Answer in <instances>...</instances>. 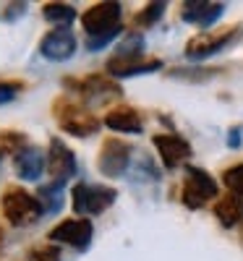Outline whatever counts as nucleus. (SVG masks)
<instances>
[{
    "instance_id": "nucleus-1",
    "label": "nucleus",
    "mask_w": 243,
    "mask_h": 261,
    "mask_svg": "<svg viewBox=\"0 0 243 261\" xmlns=\"http://www.w3.org/2000/svg\"><path fill=\"white\" fill-rule=\"evenodd\" d=\"M53 115L58 120V125L65 130V134H71L76 139H86V136H92L94 130L100 128V120L89 113V110H84L81 105L71 102L68 97H58L53 102Z\"/></svg>"
},
{
    "instance_id": "nucleus-2",
    "label": "nucleus",
    "mask_w": 243,
    "mask_h": 261,
    "mask_svg": "<svg viewBox=\"0 0 243 261\" xmlns=\"http://www.w3.org/2000/svg\"><path fill=\"white\" fill-rule=\"evenodd\" d=\"M3 214L11 225L24 227V225L37 222L45 212H42V204L37 196L21 191V188H8L3 193Z\"/></svg>"
},
{
    "instance_id": "nucleus-3",
    "label": "nucleus",
    "mask_w": 243,
    "mask_h": 261,
    "mask_svg": "<svg viewBox=\"0 0 243 261\" xmlns=\"http://www.w3.org/2000/svg\"><path fill=\"white\" fill-rule=\"evenodd\" d=\"M214 196H217V183L209 172L202 167H188L183 183V204L188 209H202Z\"/></svg>"
},
{
    "instance_id": "nucleus-4",
    "label": "nucleus",
    "mask_w": 243,
    "mask_h": 261,
    "mask_svg": "<svg viewBox=\"0 0 243 261\" xmlns=\"http://www.w3.org/2000/svg\"><path fill=\"white\" fill-rule=\"evenodd\" d=\"M71 196H74V212L76 214H100L115 201L118 193L113 188H105V186L79 183Z\"/></svg>"
},
{
    "instance_id": "nucleus-5",
    "label": "nucleus",
    "mask_w": 243,
    "mask_h": 261,
    "mask_svg": "<svg viewBox=\"0 0 243 261\" xmlns=\"http://www.w3.org/2000/svg\"><path fill=\"white\" fill-rule=\"evenodd\" d=\"M131 151H134V149H131L126 141H120V139H107V141L102 144V149H100V160H97L102 175H107V178H120L123 172H126V167H128V162H131Z\"/></svg>"
},
{
    "instance_id": "nucleus-6",
    "label": "nucleus",
    "mask_w": 243,
    "mask_h": 261,
    "mask_svg": "<svg viewBox=\"0 0 243 261\" xmlns=\"http://www.w3.org/2000/svg\"><path fill=\"white\" fill-rule=\"evenodd\" d=\"M92 235H94L92 222L81 217V220H65V222L55 225V227L50 230V241L65 243V246H74L76 251H84V248H89Z\"/></svg>"
},
{
    "instance_id": "nucleus-7",
    "label": "nucleus",
    "mask_w": 243,
    "mask_h": 261,
    "mask_svg": "<svg viewBox=\"0 0 243 261\" xmlns=\"http://www.w3.org/2000/svg\"><path fill=\"white\" fill-rule=\"evenodd\" d=\"M39 53L45 55L47 60H55V63H63V60L74 58V53H76V37H74V32L65 29V27L47 32L45 37H42V42H39Z\"/></svg>"
},
{
    "instance_id": "nucleus-8",
    "label": "nucleus",
    "mask_w": 243,
    "mask_h": 261,
    "mask_svg": "<svg viewBox=\"0 0 243 261\" xmlns=\"http://www.w3.org/2000/svg\"><path fill=\"white\" fill-rule=\"evenodd\" d=\"M118 18H120V3H97V6H92L81 16V24H84L86 34L94 37V34L115 29Z\"/></svg>"
},
{
    "instance_id": "nucleus-9",
    "label": "nucleus",
    "mask_w": 243,
    "mask_h": 261,
    "mask_svg": "<svg viewBox=\"0 0 243 261\" xmlns=\"http://www.w3.org/2000/svg\"><path fill=\"white\" fill-rule=\"evenodd\" d=\"M238 34H240V29H230V32H223V34H199L186 45V55L191 60H204V58L220 53L223 47L233 45L238 39Z\"/></svg>"
},
{
    "instance_id": "nucleus-10",
    "label": "nucleus",
    "mask_w": 243,
    "mask_h": 261,
    "mask_svg": "<svg viewBox=\"0 0 243 261\" xmlns=\"http://www.w3.org/2000/svg\"><path fill=\"white\" fill-rule=\"evenodd\" d=\"M225 13V3H209V0H188L181 8V18L186 24L209 29L214 21Z\"/></svg>"
},
{
    "instance_id": "nucleus-11",
    "label": "nucleus",
    "mask_w": 243,
    "mask_h": 261,
    "mask_svg": "<svg viewBox=\"0 0 243 261\" xmlns=\"http://www.w3.org/2000/svg\"><path fill=\"white\" fill-rule=\"evenodd\" d=\"M152 141H154V146H157L160 160H162L165 167H178L191 157V144L181 136H175V134H160Z\"/></svg>"
},
{
    "instance_id": "nucleus-12",
    "label": "nucleus",
    "mask_w": 243,
    "mask_h": 261,
    "mask_svg": "<svg viewBox=\"0 0 243 261\" xmlns=\"http://www.w3.org/2000/svg\"><path fill=\"white\" fill-rule=\"evenodd\" d=\"M162 68V63L157 60V58H120V55H115V58H110L107 60V73L110 76H118V79H128V76H139V73H154V71H160Z\"/></svg>"
},
{
    "instance_id": "nucleus-13",
    "label": "nucleus",
    "mask_w": 243,
    "mask_h": 261,
    "mask_svg": "<svg viewBox=\"0 0 243 261\" xmlns=\"http://www.w3.org/2000/svg\"><path fill=\"white\" fill-rule=\"evenodd\" d=\"M47 170L55 175V180H68L74 172H76V157H74V151L65 146L60 139H50Z\"/></svg>"
},
{
    "instance_id": "nucleus-14",
    "label": "nucleus",
    "mask_w": 243,
    "mask_h": 261,
    "mask_svg": "<svg viewBox=\"0 0 243 261\" xmlns=\"http://www.w3.org/2000/svg\"><path fill=\"white\" fill-rule=\"evenodd\" d=\"M47 160H45V151L37 149V146H24L13 157V170L21 180H37L45 170Z\"/></svg>"
},
{
    "instance_id": "nucleus-15",
    "label": "nucleus",
    "mask_w": 243,
    "mask_h": 261,
    "mask_svg": "<svg viewBox=\"0 0 243 261\" xmlns=\"http://www.w3.org/2000/svg\"><path fill=\"white\" fill-rule=\"evenodd\" d=\"M105 125L110 130H118V134H141L144 123L141 115L134 110V107H115L105 115Z\"/></svg>"
},
{
    "instance_id": "nucleus-16",
    "label": "nucleus",
    "mask_w": 243,
    "mask_h": 261,
    "mask_svg": "<svg viewBox=\"0 0 243 261\" xmlns=\"http://www.w3.org/2000/svg\"><path fill=\"white\" fill-rule=\"evenodd\" d=\"M79 92L84 94V99L107 102L113 97H120V86L115 81H107L105 76H89V79L79 81Z\"/></svg>"
},
{
    "instance_id": "nucleus-17",
    "label": "nucleus",
    "mask_w": 243,
    "mask_h": 261,
    "mask_svg": "<svg viewBox=\"0 0 243 261\" xmlns=\"http://www.w3.org/2000/svg\"><path fill=\"white\" fill-rule=\"evenodd\" d=\"M65 180H50L37 191V199L42 204V212L45 214H58L65 204Z\"/></svg>"
},
{
    "instance_id": "nucleus-18",
    "label": "nucleus",
    "mask_w": 243,
    "mask_h": 261,
    "mask_svg": "<svg viewBox=\"0 0 243 261\" xmlns=\"http://www.w3.org/2000/svg\"><path fill=\"white\" fill-rule=\"evenodd\" d=\"M214 214H217V220H220L223 227H233L243 217V204H240V199L235 193H228V196H223V199L217 201Z\"/></svg>"
},
{
    "instance_id": "nucleus-19",
    "label": "nucleus",
    "mask_w": 243,
    "mask_h": 261,
    "mask_svg": "<svg viewBox=\"0 0 243 261\" xmlns=\"http://www.w3.org/2000/svg\"><path fill=\"white\" fill-rule=\"evenodd\" d=\"M42 16H45L50 24H55V27L60 29V27H68L71 21L76 18V11H74V6H68V3H47L45 8H42Z\"/></svg>"
},
{
    "instance_id": "nucleus-20",
    "label": "nucleus",
    "mask_w": 243,
    "mask_h": 261,
    "mask_svg": "<svg viewBox=\"0 0 243 261\" xmlns=\"http://www.w3.org/2000/svg\"><path fill=\"white\" fill-rule=\"evenodd\" d=\"M165 6L167 3H160V0H157V3H149L144 11H139L136 16H134V21H136V27H154V24H157V21L162 18V13H165Z\"/></svg>"
},
{
    "instance_id": "nucleus-21",
    "label": "nucleus",
    "mask_w": 243,
    "mask_h": 261,
    "mask_svg": "<svg viewBox=\"0 0 243 261\" xmlns=\"http://www.w3.org/2000/svg\"><path fill=\"white\" fill-rule=\"evenodd\" d=\"M223 180H225V186L230 188V193H235L238 199H243V165H235V167L225 170Z\"/></svg>"
},
{
    "instance_id": "nucleus-22",
    "label": "nucleus",
    "mask_w": 243,
    "mask_h": 261,
    "mask_svg": "<svg viewBox=\"0 0 243 261\" xmlns=\"http://www.w3.org/2000/svg\"><path fill=\"white\" fill-rule=\"evenodd\" d=\"M141 47H144L141 34H128V37L120 42L118 55H120V58H139V55H141Z\"/></svg>"
},
{
    "instance_id": "nucleus-23",
    "label": "nucleus",
    "mask_w": 243,
    "mask_h": 261,
    "mask_svg": "<svg viewBox=\"0 0 243 261\" xmlns=\"http://www.w3.org/2000/svg\"><path fill=\"white\" fill-rule=\"evenodd\" d=\"M120 34V27H115V29H110V32H102V34H94V37H86V50H92V53H97V50H102V47H107L110 42H113L115 37Z\"/></svg>"
},
{
    "instance_id": "nucleus-24",
    "label": "nucleus",
    "mask_w": 243,
    "mask_h": 261,
    "mask_svg": "<svg viewBox=\"0 0 243 261\" xmlns=\"http://www.w3.org/2000/svg\"><path fill=\"white\" fill-rule=\"evenodd\" d=\"M24 146V136L16 134V130H6V134H0V151H21Z\"/></svg>"
},
{
    "instance_id": "nucleus-25",
    "label": "nucleus",
    "mask_w": 243,
    "mask_h": 261,
    "mask_svg": "<svg viewBox=\"0 0 243 261\" xmlns=\"http://www.w3.org/2000/svg\"><path fill=\"white\" fill-rule=\"evenodd\" d=\"M217 71H183V68H175V71H170V76H175V79H186V81H204V79H209V76H214Z\"/></svg>"
},
{
    "instance_id": "nucleus-26",
    "label": "nucleus",
    "mask_w": 243,
    "mask_h": 261,
    "mask_svg": "<svg viewBox=\"0 0 243 261\" xmlns=\"http://www.w3.org/2000/svg\"><path fill=\"white\" fill-rule=\"evenodd\" d=\"M32 258L34 261H63L60 251L55 246H42V248H34L32 251Z\"/></svg>"
},
{
    "instance_id": "nucleus-27",
    "label": "nucleus",
    "mask_w": 243,
    "mask_h": 261,
    "mask_svg": "<svg viewBox=\"0 0 243 261\" xmlns=\"http://www.w3.org/2000/svg\"><path fill=\"white\" fill-rule=\"evenodd\" d=\"M18 92H21V84H16V81H0V105L16 99Z\"/></svg>"
},
{
    "instance_id": "nucleus-28",
    "label": "nucleus",
    "mask_w": 243,
    "mask_h": 261,
    "mask_svg": "<svg viewBox=\"0 0 243 261\" xmlns=\"http://www.w3.org/2000/svg\"><path fill=\"white\" fill-rule=\"evenodd\" d=\"M27 13V3H8V11L3 13L6 21H13L16 16H24Z\"/></svg>"
},
{
    "instance_id": "nucleus-29",
    "label": "nucleus",
    "mask_w": 243,
    "mask_h": 261,
    "mask_svg": "<svg viewBox=\"0 0 243 261\" xmlns=\"http://www.w3.org/2000/svg\"><path fill=\"white\" fill-rule=\"evenodd\" d=\"M228 146H240V128H230V134H228Z\"/></svg>"
},
{
    "instance_id": "nucleus-30",
    "label": "nucleus",
    "mask_w": 243,
    "mask_h": 261,
    "mask_svg": "<svg viewBox=\"0 0 243 261\" xmlns=\"http://www.w3.org/2000/svg\"><path fill=\"white\" fill-rule=\"evenodd\" d=\"M0 243H3V232H0Z\"/></svg>"
},
{
    "instance_id": "nucleus-31",
    "label": "nucleus",
    "mask_w": 243,
    "mask_h": 261,
    "mask_svg": "<svg viewBox=\"0 0 243 261\" xmlns=\"http://www.w3.org/2000/svg\"><path fill=\"white\" fill-rule=\"evenodd\" d=\"M0 162H3V151H0Z\"/></svg>"
}]
</instances>
